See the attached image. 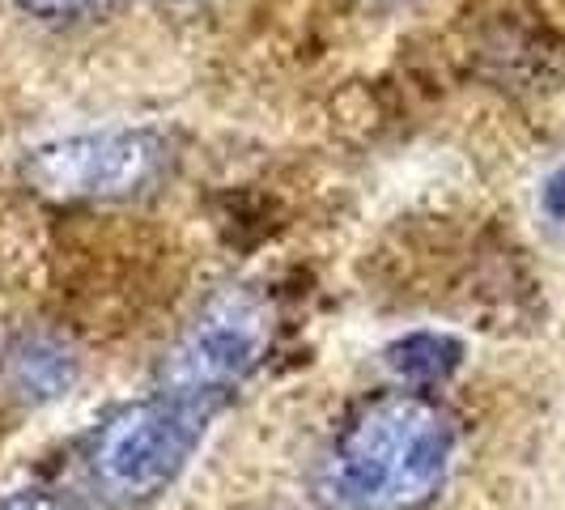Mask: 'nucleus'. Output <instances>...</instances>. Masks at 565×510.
Returning a JSON list of instances; mask_svg holds the SVG:
<instances>
[{"label":"nucleus","mask_w":565,"mask_h":510,"mask_svg":"<svg viewBox=\"0 0 565 510\" xmlns=\"http://www.w3.org/2000/svg\"><path fill=\"white\" fill-rule=\"evenodd\" d=\"M459 425L425 392L362 400L311 464L319 510H425L451 477Z\"/></svg>","instance_id":"f257e3e1"},{"label":"nucleus","mask_w":565,"mask_h":510,"mask_svg":"<svg viewBox=\"0 0 565 510\" xmlns=\"http://www.w3.org/2000/svg\"><path fill=\"white\" fill-rule=\"evenodd\" d=\"M217 413L153 392L119 404L89 438V481L111 507H149L179 481Z\"/></svg>","instance_id":"f03ea898"},{"label":"nucleus","mask_w":565,"mask_h":510,"mask_svg":"<svg viewBox=\"0 0 565 510\" xmlns=\"http://www.w3.org/2000/svg\"><path fill=\"white\" fill-rule=\"evenodd\" d=\"M277 337V311L252 285H226L200 302L158 366V392L217 413L255 370Z\"/></svg>","instance_id":"7ed1b4c3"},{"label":"nucleus","mask_w":565,"mask_h":510,"mask_svg":"<svg viewBox=\"0 0 565 510\" xmlns=\"http://www.w3.org/2000/svg\"><path fill=\"white\" fill-rule=\"evenodd\" d=\"M167 141L149 128H107L34 145L22 179L34 196L56 204H103L145 192L167 167Z\"/></svg>","instance_id":"20e7f679"},{"label":"nucleus","mask_w":565,"mask_h":510,"mask_svg":"<svg viewBox=\"0 0 565 510\" xmlns=\"http://www.w3.org/2000/svg\"><path fill=\"white\" fill-rule=\"evenodd\" d=\"M4 379L22 400H56L73 387L77 379V358L60 344L56 337L43 332H22L4 349Z\"/></svg>","instance_id":"39448f33"},{"label":"nucleus","mask_w":565,"mask_h":510,"mask_svg":"<svg viewBox=\"0 0 565 510\" xmlns=\"http://www.w3.org/2000/svg\"><path fill=\"white\" fill-rule=\"evenodd\" d=\"M387 366L404 387L413 392H429L438 383H447L459 362H463V344L447 332H408L387 344Z\"/></svg>","instance_id":"423d86ee"},{"label":"nucleus","mask_w":565,"mask_h":510,"mask_svg":"<svg viewBox=\"0 0 565 510\" xmlns=\"http://www.w3.org/2000/svg\"><path fill=\"white\" fill-rule=\"evenodd\" d=\"M0 510H85L77 498L56 493V489H18V493H4Z\"/></svg>","instance_id":"0eeeda50"},{"label":"nucleus","mask_w":565,"mask_h":510,"mask_svg":"<svg viewBox=\"0 0 565 510\" xmlns=\"http://www.w3.org/2000/svg\"><path fill=\"white\" fill-rule=\"evenodd\" d=\"M540 209L548 222H565V167H557L540 188Z\"/></svg>","instance_id":"6e6552de"},{"label":"nucleus","mask_w":565,"mask_h":510,"mask_svg":"<svg viewBox=\"0 0 565 510\" xmlns=\"http://www.w3.org/2000/svg\"><path fill=\"white\" fill-rule=\"evenodd\" d=\"M26 13L34 18H73V13H82L89 0H18Z\"/></svg>","instance_id":"1a4fd4ad"}]
</instances>
